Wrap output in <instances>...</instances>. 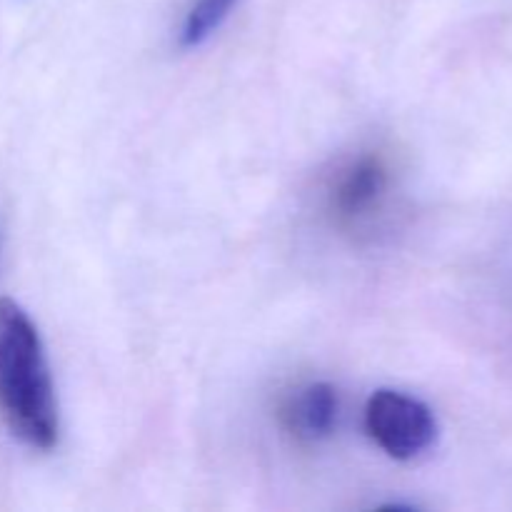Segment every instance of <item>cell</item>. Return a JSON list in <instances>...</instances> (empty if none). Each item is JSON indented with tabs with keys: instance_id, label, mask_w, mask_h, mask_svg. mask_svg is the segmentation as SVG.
Wrapping results in <instances>:
<instances>
[{
	"instance_id": "6da1fadb",
	"label": "cell",
	"mask_w": 512,
	"mask_h": 512,
	"mask_svg": "<svg viewBox=\"0 0 512 512\" xmlns=\"http://www.w3.org/2000/svg\"><path fill=\"white\" fill-rule=\"evenodd\" d=\"M0 415L20 443L35 450L58 445V395L43 338L10 298H0Z\"/></svg>"
},
{
	"instance_id": "7a4b0ae2",
	"label": "cell",
	"mask_w": 512,
	"mask_h": 512,
	"mask_svg": "<svg viewBox=\"0 0 512 512\" xmlns=\"http://www.w3.org/2000/svg\"><path fill=\"white\" fill-rule=\"evenodd\" d=\"M395 193V173L380 150L340 160L323 188V210L340 233L368 235L383 223Z\"/></svg>"
},
{
	"instance_id": "3957f363",
	"label": "cell",
	"mask_w": 512,
	"mask_h": 512,
	"mask_svg": "<svg viewBox=\"0 0 512 512\" xmlns=\"http://www.w3.org/2000/svg\"><path fill=\"white\" fill-rule=\"evenodd\" d=\"M365 433L390 458L413 460L433 448L438 420L423 400L383 388L365 405Z\"/></svg>"
},
{
	"instance_id": "277c9868",
	"label": "cell",
	"mask_w": 512,
	"mask_h": 512,
	"mask_svg": "<svg viewBox=\"0 0 512 512\" xmlns=\"http://www.w3.org/2000/svg\"><path fill=\"white\" fill-rule=\"evenodd\" d=\"M283 428L303 445H318L335 433L340 395L330 383H308L288 395L280 408Z\"/></svg>"
},
{
	"instance_id": "5b68a950",
	"label": "cell",
	"mask_w": 512,
	"mask_h": 512,
	"mask_svg": "<svg viewBox=\"0 0 512 512\" xmlns=\"http://www.w3.org/2000/svg\"><path fill=\"white\" fill-rule=\"evenodd\" d=\"M240 0H190L178 30V45L183 50H195L208 43Z\"/></svg>"
},
{
	"instance_id": "8992f818",
	"label": "cell",
	"mask_w": 512,
	"mask_h": 512,
	"mask_svg": "<svg viewBox=\"0 0 512 512\" xmlns=\"http://www.w3.org/2000/svg\"><path fill=\"white\" fill-rule=\"evenodd\" d=\"M3 250H5V228H3V220H0V263H3Z\"/></svg>"
}]
</instances>
